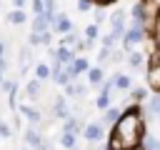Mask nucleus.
Returning a JSON list of instances; mask_svg holds the SVG:
<instances>
[{
  "label": "nucleus",
  "instance_id": "nucleus-1",
  "mask_svg": "<svg viewBox=\"0 0 160 150\" xmlns=\"http://www.w3.org/2000/svg\"><path fill=\"white\" fill-rule=\"evenodd\" d=\"M145 108L140 102H132L130 108L122 110L120 120L110 128V150H130L142 142L145 138Z\"/></svg>",
  "mask_w": 160,
  "mask_h": 150
},
{
  "label": "nucleus",
  "instance_id": "nucleus-2",
  "mask_svg": "<svg viewBox=\"0 0 160 150\" xmlns=\"http://www.w3.org/2000/svg\"><path fill=\"white\" fill-rule=\"evenodd\" d=\"M148 35H150V32H148V28H142V25H130V28L125 30V35H122V50H125V52L135 50V48H138Z\"/></svg>",
  "mask_w": 160,
  "mask_h": 150
},
{
  "label": "nucleus",
  "instance_id": "nucleus-3",
  "mask_svg": "<svg viewBox=\"0 0 160 150\" xmlns=\"http://www.w3.org/2000/svg\"><path fill=\"white\" fill-rule=\"evenodd\" d=\"M148 22H150L148 0H138V2L130 8V25H142V28H148Z\"/></svg>",
  "mask_w": 160,
  "mask_h": 150
},
{
  "label": "nucleus",
  "instance_id": "nucleus-4",
  "mask_svg": "<svg viewBox=\"0 0 160 150\" xmlns=\"http://www.w3.org/2000/svg\"><path fill=\"white\" fill-rule=\"evenodd\" d=\"M125 18H128V12H125V10H112V12L108 15L110 32H112V35H118L120 40H122V35H125V30H128V25H125Z\"/></svg>",
  "mask_w": 160,
  "mask_h": 150
},
{
  "label": "nucleus",
  "instance_id": "nucleus-5",
  "mask_svg": "<svg viewBox=\"0 0 160 150\" xmlns=\"http://www.w3.org/2000/svg\"><path fill=\"white\" fill-rule=\"evenodd\" d=\"M22 140H25V145H28V148H32V150H50V148H48V142L42 140V135L35 130V125L25 128V132H22Z\"/></svg>",
  "mask_w": 160,
  "mask_h": 150
},
{
  "label": "nucleus",
  "instance_id": "nucleus-6",
  "mask_svg": "<svg viewBox=\"0 0 160 150\" xmlns=\"http://www.w3.org/2000/svg\"><path fill=\"white\" fill-rule=\"evenodd\" d=\"M82 138H85L88 142H100V140L105 138V125H102V122H85Z\"/></svg>",
  "mask_w": 160,
  "mask_h": 150
},
{
  "label": "nucleus",
  "instance_id": "nucleus-7",
  "mask_svg": "<svg viewBox=\"0 0 160 150\" xmlns=\"http://www.w3.org/2000/svg\"><path fill=\"white\" fill-rule=\"evenodd\" d=\"M52 22H55L52 15L40 12V15H32V20H30V30H32V32H45V30H52Z\"/></svg>",
  "mask_w": 160,
  "mask_h": 150
},
{
  "label": "nucleus",
  "instance_id": "nucleus-8",
  "mask_svg": "<svg viewBox=\"0 0 160 150\" xmlns=\"http://www.w3.org/2000/svg\"><path fill=\"white\" fill-rule=\"evenodd\" d=\"M72 30V20L65 15V12H58L55 15V22H52V32L55 35H65V32H70Z\"/></svg>",
  "mask_w": 160,
  "mask_h": 150
},
{
  "label": "nucleus",
  "instance_id": "nucleus-9",
  "mask_svg": "<svg viewBox=\"0 0 160 150\" xmlns=\"http://www.w3.org/2000/svg\"><path fill=\"white\" fill-rule=\"evenodd\" d=\"M52 115H55V118H60V120H65V118L70 115V108H68V95H58V98L52 100Z\"/></svg>",
  "mask_w": 160,
  "mask_h": 150
},
{
  "label": "nucleus",
  "instance_id": "nucleus-10",
  "mask_svg": "<svg viewBox=\"0 0 160 150\" xmlns=\"http://www.w3.org/2000/svg\"><path fill=\"white\" fill-rule=\"evenodd\" d=\"M145 78H148V88H150L152 92H160V62L150 65L148 72H145Z\"/></svg>",
  "mask_w": 160,
  "mask_h": 150
},
{
  "label": "nucleus",
  "instance_id": "nucleus-11",
  "mask_svg": "<svg viewBox=\"0 0 160 150\" xmlns=\"http://www.w3.org/2000/svg\"><path fill=\"white\" fill-rule=\"evenodd\" d=\"M85 75H88V85H90V88H100V82L105 80V70H102V65H92Z\"/></svg>",
  "mask_w": 160,
  "mask_h": 150
},
{
  "label": "nucleus",
  "instance_id": "nucleus-12",
  "mask_svg": "<svg viewBox=\"0 0 160 150\" xmlns=\"http://www.w3.org/2000/svg\"><path fill=\"white\" fill-rule=\"evenodd\" d=\"M120 115H122V110H120V108H115V105H110L108 110H102V118H100V122H102L105 128H112V125L120 120Z\"/></svg>",
  "mask_w": 160,
  "mask_h": 150
},
{
  "label": "nucleus",
  "instance_id": "nucleus-13",
  "mask_svg": "<svg viewBox=\"0 0 160 150\" xmlns=\"http://www.w3.org/2000/svg\"><path fill=\"white\" fill-rule=\"evenodd\" d=\"M55 58L60 60V62H65V65H70L78 55H75V48H68V45H58L55 48Z\"/></svg>",
  "mask_w": 160,
  "mask_h": 150
},
{
  "label": "nucleus",
  "instance_id": "nucleus-14",
  "mask_svg": "<svg viewBox=\"0 0 160 150\" xmlns=\"http://www.w3.org/2000/svg\"><path fill=\"white\" fill-rule=\"evenodd\" d=\"M62 90H65V95H68V98H82V95L88 92V85L78 82V78H75V80H72V82H68Z\"/></svg>",
  "mask_w": 160,
  "mask_h": 150
},
{
  "label": "nucleus",
  "instance_id": "nucleus-15",
  "mask_svg": "<svg viewBox=\"0 0 160 150\" xmlns=\"http://www.w3.org/2000/svg\"><path fill=\"white\" fill-rule=\"evenodd\" d=\"M82 122H80V118H75V115H68L65 120H62V132H75V135H80L82 132Z\"/></svg>",
  "mask_w": 160,
  "mask_h": 150
},
{
  "label": "nucleus",
  "instance_id": "nucleus-16",
  "mask_svg": "<svg viewBox=\"0 0 160 150\" xmlns=\"http://www.w3.org/2000/svg\"><path fill=\"white\" fill-rule=\"evenodd\" d=\"M8 22H10V25H25V22H28L25 8H12V10L8 12Z\"/></svg>",
  "mask_w": 160,
  "mask_h": 150
},
{
  "label": "nucleus",
  "instance_id": "nucleus-17",
  "mask_svg": "<svg viewBox=\"0 0 160 150\" xmlns=\"http://www.w3.org/2000/svg\"><path fill=\"white\" fill-rule=\"evenodd\" d=\"M142 62H145V55L138 50H130L125 58V65H130V70H142Z\"/></svg>",
  "mask_w": 160,
  "mask_h": 150
},
{
  "label": "nucleus",
  "instance_id": "nucleus-18",
  "mask_svg": "<svg viewBox=\"0 0 160 150\" xmlns=\"http://www.w3.org/2000/svg\"><path fill=\"white\" fill-rule=\"evenodd\" d=\"M68 68H70V70H72V75L78 78V75H82V72H88V70H90V60H88V58H75Z\"/></svg>",
  "mask_w": 160,
  "mask_h": 150
},
{
  "label": "nucleus",
  "instance_id": "nucleus-19",
  "mask_svg": "<svg viewBox=\"0 0 160 150\" xmlns=\"http://www.w3.org/2000/svg\"><path fill=\"white\" fill-rule=\"evenodd\" d=\"M132 78L130 75H125V72H118L115 75V90H122V92H130L132 90Z\"/></svg>",
  "mask_w": 160,
  "mask_h": 150
},
{
  "label": "nucleus",
  "instance_id": "nucleus-20",
  "mask_svg": "<svg viewBox=\"0 0 160 150\" xmlns=\"http://www.w3.org/2000/svg\"><path fill=\"white\" fill-rule=\"evenodd\" d=\"M148 32H150V38H152L155 42H160V8H158L155 15L150 18V28H148Z\"/></svg>",
  "mask_w": 160,
  "mask_h": 150
},
{
  "label": "nucleus",
  "instance_id": "nucleus-21",
  "mask_svg": "<svg viewBox=\"0 0 160 150\" xmlns=\"http://www.w3.org/2000/svg\"><path fill=\"white\" fill-rule=\"evenodd\" d=\"M35 78H40L42 82L45 80H52V68L48 62H35Z\"/></svg>",
  "mask_w": 160,
  "mask_h": 150
},
{
  "label": "nucleus",
  "instance_id": "nucleus-22",
  "mask_svg": "<svg viewBox=\"0 0 160 150\" xmlns=\"http://www.w3.org/2000/svg\"><path fill=\"white\" fill-rule=\"evenodd\" d=\"M40 85H42V80H40V78H32V80H28V82H25V92H28V98H30V100H35V98L40 95Z\"/></svg>",
  "mask_w": 160,
  "mask_h": 150
},
{
  "label": "nucleus",
  "instance_id": "nucleus-23",
  "mask_svg": "<svg viewBox=\"0 0 160 150\" xmlns=\"http://www.w3.org/2000/svg\"><path fill=\"white\" fill-rule=\"evenodd\" d=\"M20 112L30 120V125H38L40 120H42V115H40V110H35V108H30V105H20Z\"/></svg>",
  "mask_w": 160,
  "mask_h": 150
},
{
  "label": "nucleus",
  "instance_id": "nucleus-24",
  "mask_svg": "<svg viewBox=\"0 0 160 150\" xmlns=\"http://www.w3.org/2000/svg\"><path fill=\"white\" fill-rule=\"evenodd\" d=\"M75 142H78V135L75 132H62L60 135V145L65 150H75Z\"/></svg>",
  "mask_w": 160,
  "mask_h": 150
},
{
  "label": "nucleus",
  "instance_id": "nucleus-25",
  "mask_svg": "<svg viewBox=\"0 0 160 150\" xmlns=\"http://www.w3.org/2000/svg\"><path fill=\"white\" fill-rule=\"evenodd\" d=\"M110 105H112V102H110V92H102V90H100V95L95 98V108H98V110H108Z\"/></svg>",
  "mask_w": 160,
  "mask_h": 150
},
{
  "label": "nucleus",
  "instance_id": "nucleus-26",
  "mask_svg": "<svg viewBox=\"0 0 160 150\" xmlns=\"http://www.w3.org/2000/svg\"><path fill=\"white\" fill-rule=\"evenodd\" d=\"M78 40H80V38H78L72 30H70V32H65V35H60V45H68V48H75V45H78Z\"/></svg>",
  "mask_w": 160,
  "mask_h": 150
},
{
  "label": "nucleus",
  "instance_id": "nucleus-27",
  "mask_svg": "<svg viewBox=\"0 0 160 150\" xmlns=\"http://www.w3.org/2000/svg\"><path fill=\"white\" fill-rule=\"evenodd\" d=\"M142 145H145V150H160V140L155 135H148V132L142 138Z\"/></svg>",
  "mask_w": 160,
  "mask_h": 150
},
{
  "label": "nucleus",
  "instance_id": "nucleus-28",
  "mask_svg": "<svg viewBox=\"0 0 160 150\" xmlns=\"http://www.w3.org/2000/svg\"><path fill=\"white\" fill-rule=\"evenodd\" d=\"M18 60H20V72H25L28 70V62H30V48H22L20 55H18Z\"/></svg>",
  "mask_w": 160,
  "mask_h": 150
},
{
  "label": "nucleus",
  "instance_id": "nucleus-29",
  "mask_svg": "<svg viewBox=\"0 0 160 150\" xmlns=\"http://www.w3.org/2000/svg\"><path fill=\"white\" fill-rule=\"evenodd\" d=\"M82 35H85L88 40H98V38H100V28H98V22H92V25H88Z\"/></svg>",
  "mask_w": 160,
  "mask_h": 150
},
{
  "label": "nucleus",
  "instance_id": "nucleus-30",
  "mask_svg": "<svg viewBox=\"0 0 160 150\" xmlns=\"http://www.w3.org/2000/svg\"><path fill=\"white\" fill-rule=\"evenodd\" d=\"M118 40H120V38H118V35H112V32H108V35H102V38H100V42H102L105 48H110V50H115Z\"/></svg>",
  "mask_w": 160,
  "mask_h": 150
},
{
  "label": "nucleus",
  "instance_id": "nucleus-31",
  "mask_svg": "<svg viewBox=\"0 0 160 150\" xmlns=\"http://www.w3.org/2000/svg\"><path fill=\"white\" fill-rule=\"evenodd\" d=\"M130 98H132V102L145 100V98H148V88H132V90H130Z\"/></svg>",
  "mask_w": 160,
  "mask_h": 150
},
{
  "label": "nucleus",
  "instance_id": "nucleus-32",
  "mask_svg": "<svg viewBox=\"0 0 160 150\" xmlns=\"http://www.w3.org/2000/svg\"><path fill=\"white\" fill-rule=\"evenodd\" d=\"M15 90H18V82L10 80V78H5L2 85H0V92H8V95H10V92H15Z\"/></svg>",
  "mask_w": 160,
  "mask_h": 150
},
{
  "label": "nucleus",
  "instance_id": "nucleus-33",
  "mask_svg": "<svg viewBox=\"0 0 160 150\" xmlns=\"http://www.w3.org/2000/svg\"><path fill=\"white\" fill-rule=\"evenodd\" d=\"M105 20H108V10L98 2V5H95V22L100 25V22H105Z\"/></svg>",
  "mask_w": 160,
  "mask_h": 150
},
{
  "label": "nucleus",
  "instance_id": "nucleus-34",
  "mask_svg": "<svg viewBox=\"0 0 160 150\" xmlns=\"http://www.w3.org/2000/svg\"><path fill=\"white\" fill-rule=\"evenodd\" d=\"M28 45H30V48H38V45H42V32H32V30H30Z\"/></svg>",
  "mask_w": 160,
  "mask_h": 150
},
{
  "label": "nucleus",
  "instance_id": "nucleus-35",
  "mask_svg": "<svg viewBox=\"0 0 160 150\" xmlns=\"http://www.w3.org/2000/svg\"><path fill=\"white\" fill-rule=\"evenodd\" d=\"M110 55H112V50L102 45V48H100V52H98V62H100V65H105V62L110 60Z\"/></svg>",
  "mask_w": 160,
  "mask_h": 150
},
{
  "label": "nucleus",
  "instance_id": "nucleus-36",
  "mask_svg": "<svg viewBox=\"0 0 160 150\" xmlns=\"http://www.w3.org/2000/svg\"><path fill=\"white\" fill-rule=\"evenodd\" d=\"M30 10H32V15L45 12V0H30Z\"/></svg>",
  "mask_w": 160,
  "mask_h": 150
},
{
  "label": "nucleus",
  "instance_id": "nucleus-37",
  "mask_svg": "<svg viewBox=\"0 0 160 150\" xmlns=\"http://www.w3.org/2000/svg\"><path fill=\"white\" fill-rule=\"evenodd\" d=\"M95 2H98V0H78V10H80V12H88V10L95 8Z\"/></svg>",
  "mask_w": 160,
  "mask_h": 150
},
{
  "label": "nucleus",
  "instance_id": "nucleus-38",
  "mask_svg": "<svg viewBox=\"0 0 160 150\" xmlns=\"http://www.w3.org/2000/svg\"><path fill=\"white\" fill-rule=\"evenodd\" d=\"M0 138H5V140H8V138H12V128H10L5 120H0Z\"/></svg>",
  "mask_w": 160,
  "mask_h": 150
},
{
  "label": "nucleus",
  "instance_id": "nucleus-39",
  "mask_svg": "<svg viewBox=\"0 0 160 150\" xmlns=\"http://www.w3.org/2000/svg\"><path fill=\"white\" fill-rule=\"evenodd\" d=\"M28 2H30V0H10V5H12V8H25Z\"/></svg>",
  "mask_w": 160,
  "mask_h": 150
},
{
  "label": "nucleus",
  "instance_id": "nucleus-40",
  "mask_svg": "<svg viewBox=\"0 0 160 150\" xmlns=\"http://www.w3.org/2000/svg\"><path fill=\"white\" fill-rule=\"evenodd\" d=\"M0 70H2V72L8 70V60H5V55H0Z\"/></svg>",
  "mask_w": 160,
  "mask_h": 150
},
{
  "label": "nucleus",
  "instance_id": "nucleus-41",
  "mask_svg": "<svg viewBox=\"0 0 160 150\" xmlns=\"http://www.w3.org/2000/svg\"><path fill=\"white\" fill-rule=\"evenodd\" d=\"M0 55H5V40H0Z\"/></svg>",
  "mask_w": 160,
  "mask_h": 150
},
{
  "label": "nucleus",
  "instance_id": "nucleus-42",
  "mask_svg": "<svg viewBox=\"0 0 160 150\" xmlns=\"http://www.w3.org/2000/svg\"><path fill=\"white\" fill-rule=\"evenodd\" d=\"M100 5H110V2H118V0H98Z\"/></svg>",
  "mask_w": 160,
  "mask_h": 150
},
{
  "label": "nucleus",
  "instance_id": "nucleus-43",
  "mask_svg": "<svg viewBox=\"0 0 160 150\" xmlns=\"http://www.w3.org/2000/svg\"><path fill=\"white\" fill-rule=\"evenodd\" d=\"M2 80H5V72H2V70H0V85H2Z\"/></svg>",
  "mask_w": 160,
  "mask_h": 150
},
{
  "label": "nucleus",
  "instance_id": "nucleus-44",
  "mask_svg": "<svg viewBox=\"0 0 160 150\" xmlns=\"http://www.w3.org/2000/svg\"><path fill=\"white\" fill-rule=\"evenodd\" d=\"M22 150H32V148H22Z\"/></svg>",
  "mask_w": 160,
  "mask_h": 150
},
{
  "label": "nucleus",
  "instance_id": "nucleus-45",
  "mask_svg": "<svg viewBox=\"0 0 160 150\" xmlns=\"http://www.w3.org/2000/svg\"><path fill=\"white\" fill-rule=\"evenodd\" d=\"M158 118H160V115H158Z\"/></svg>",
  "mask_w": 160,
  "mask_h": 150
}]
</instances>
